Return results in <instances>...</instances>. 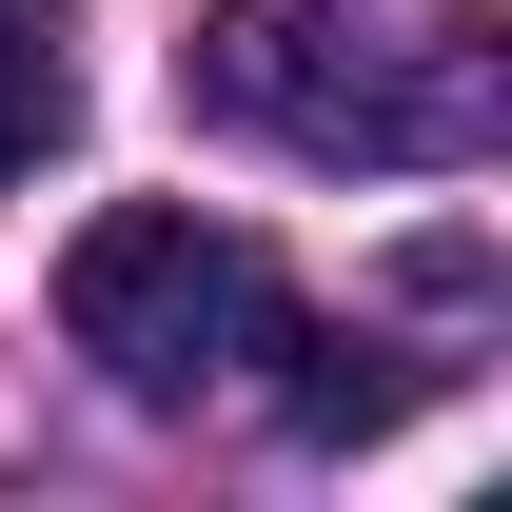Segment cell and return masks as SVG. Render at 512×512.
Wrapping results in <instances>:
<instances>
[{
  "mask_svg": "<svg viewBox=\"0 0 512 512\" xmlns=\"http://www.w3.org/2000/svg\"><path fill=\"white\" fill-rule=\"evenodd\" d=\"M79 119V60H60V0H0V178H40Z\"/></svg>",
  "mask_w": 512,
  "mask_h": 512,
  "instance_id": "277c9868",
  "label": "cell"
},
{
  "mask_svg": "<svg viewBox=\"0 0 512 512\" xmlns=\"http://www.w3.org/2000/svg\"><path fill=\"white\" fill-rule=\"evenodd\" d=\"M178 79L197 119L276 138V158H473L493 138V40L414 0H217Z\"/></svg>",
  "mask_w": 512,
  "mask_h": 512,
  "instance_id": "6da1fadb",
  "label": "cell"
},
{
  "mask_svg": "<svg viewBox=\"0 0 512 512\" xmlns=\"http://www.w3.org/2000/svg\"><path fill=\"white\" fill-rule=\"evenodd\" d=\"M276 355H296V394H276V414H296L316 453H355V434H394V414H414V375H394L375 335H296V316H276Z\"/></svg>",
  "mask_w": 512,
  "mask_h": 512,
  "instance_id": "3957f363",
  "label": "cell"
},
{
  "mask_svg": "<svg viewBox=\"0 0 512 512\" xmlns=\"http://www.w3.org/2000/svg\"><path fill=\"white\" fill-rule=\"evenodd\" d=\"M276 316H296L276 256L217 237L197 197H119V217H79V237H60V335H79L119 394H158V414H178L197 375L276 355Z\"/></svg>",
  "mask_w": 512,
  "mask_h": 512,
  "instance_id": "7a4b0ae2",
  "label": "cell"
}]
</instances>
